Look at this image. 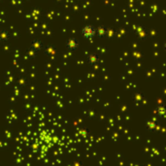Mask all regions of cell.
<instances>
[{"instance_id": "1", "label": "cell", "mask_w": 166, "mask_h": 166, "mask_svg": "<svg viewBox=\"0 0 166 166\" xmlns=\"http://www.w3.org/2000/svg\"><path fill=\"white\" fill-rule=\"evenodd\" d=\"M82 35L87 40H92L95 36H97V29L93 25L87 24L82 28Z\"/></svg>"}, {"instance_id": "2", "label": "cell", "mask_w": 166, "mask_h": 166, "mask_svg": "<svg viewBox=\"0 0 166 166\" xmlns=\"http://www.w3.org/2000/svg\"><path fill=\"white\" fill-rule=\"evenodd\" d=\"M78 47H79V43H78V40L76 38H70L68 41L66 42V48H67L68 50L75 51Z\"/></svg>"}, {"instance_id": "3", "label": "cell", "mask_w": 166, "mask_h": 166, "mask_svg": "<svg viewBox=\"0 0 166 166\" xmlns=\"http://www.w3.org/2000/svg\"><path fill=\"white\" fill-rule=\"evenodd\" d=\"M96 29H97V36L98 37H105L107 35V33H108L107 28L104 26H99Z\"/></svg>"}, {"instance_id": "4", "label": "cell", "mask_w": 166, "mask_h": 166, "mask_svg": "<svg viewBox=\"0 0 166 166\" xmlns=\"http://www.w3.org/2000/svg\"><path fill=\"white\" fill-rule=\"evenodd\" d=\"M156 112L159 114V115H164V114L166 113V107L164 105H162V104L158 105L156 107Z\"/></svg>"}, {"instance_id": "5", "label": "cell", "mask_w": 166, "mask_h": 166, "mask_svg": "<svg viewBox=\"0 0 166 166\" xmlns=\"http://www.w3.org/2000/svg\"><path fill=\"white\" fill-rule=\"evenodd\" d=\"M163 47H164V49L166 50V42L164 43V45H163Z\"/></svg>"}]
</instances>
